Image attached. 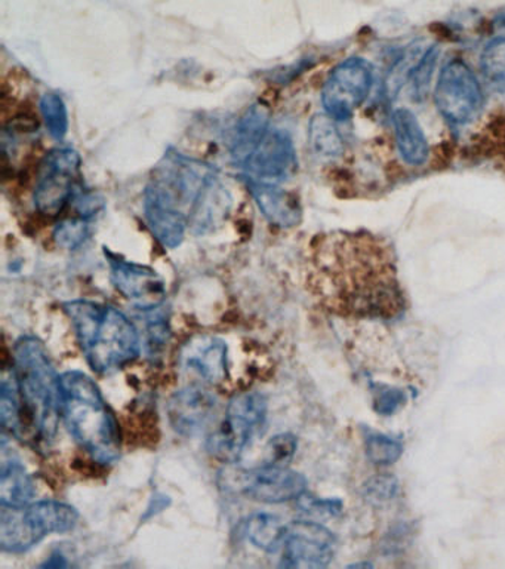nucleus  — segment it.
<instances>
[{"mask_svg":"<svg viewBox=\"0 0 505 569\" xmlns=\"http://www.w3.org/2000/svg\"><path fill=\"white\" fill-rule=\"evenodd\" d=\"M313 282L329 311L353 320H391L404 311L394 248L367 232L320 237Z\"/></svg>","mask_w":505,"mask_h":569,"instance_id":"1","label":"nucleus"},{"mask_svg":"<svg viewBox=\"0 0 505 569\" xmlns=\"http://www.w3.org/2000/svg\"><path fill=\"white\" fill-rule=\"evenodd\" d=\"M87 365L98 374H111L131 363L141 350L136 325L113 305L87 300L62 303Z\"/></svg>","mask_w":505,"mask_h":569,"instance_id":"2","label":"nucleus"},{"mask_svg":"<svg viewBox=\"0 0 505 569\" xmlns=\"http://www.w3.org/2000/svg\"><path fill=\"white\" fill-rule=\"evenodd\" d=\"M12 374L31 441L51 442L61 418L60 375L39 338H19L12 355Z\"/></svg>","mask_w":505,"mask_h":569,"instance_id":"3","label":"nucleus"},{"mask_svg":"<svg viewBox=\"0 0 505 569\" xmlns=\"http://www.w3.org/2000/svg\"><path fill=\"white\" fill-rule=\"evenodd\" d=\"M61 418L78 445L99 464L120 454V429L94 380L81 371L60 375Z\"/></svg>","mask_w":505,"mask_h":569,"instance_id":"4","label":"nucleus"},{"mask_svg":"<svg viewBox=\"0 0 505 569\" xmlns=\"http://www.w3.org/2000/svg\"><path fill=\"white\" fill-rule=\"evenodd\" d=\"M219 178L211 166L169 150L153 171L144 198L156 200L193 221Z\"/></svg>","mask_w":505,"mask_h":569,"instance_id":"5","label":"nucleus"},{"mask_svg":"<svg viewBox=\"0 0 505 569\" xmlns=\"http://www.w3.org/2000/svg\"><path fill=\"white\" fill-rule=\"evenodd\" d=\"M78 510L56 500H42L23 508H2L0 547L5 554H24L51 534H64L78 524Z\"/></svg>","mask_w":505,"mask_h":569,"instance_id":"6","label":"nucleus"},{"mask_svg":"<svg viewBox=\"0 0 505 569\" xmlns=\"http://www.w3.org/2000/svg\"><path fill=\"white\" fill-rule=\"evenodd\" d=\"M269 402L260 392H242L228 400L223 421L208 439V451L215 458L235 463L250 442L262 433Z\"/></svg>","mask_w":505,"mask_h":569,"instance_id":"7","label":"nucleus"},{"mask_svg":"<svg viewBox=\"0 0 505 569\" xmlns=\"http://www.w3.org/2000/svg\"><path fill=\"white\" fill-rule=\"evenodd\" d=\"M221 478H224L225 487L266 504L287 503L303 497L307 489V480L302 473L274 464H262L252 471L228 468Z\"/></svg>","mask_w":505,"mask_h":569,"instance_id":"8","label":"nucleus"},{"mask_svg":"<svg viewBox=\"0 0 505 569\" xmlns=\"http://www.w3.org/2000/svg\"><path fill=\"white\" fill-rule=\"evenodd\" d=\"M434 102L450 124H469L479 115L483 102L482 88L466 62L454 60L442 70Z\"/></svg>","mask_w":505,"mask_h":569,"instance_id":"9","label":"nucleus"},{"mask_svg":"<svg viewBox=\"0 0 505 569\" xmlns=\"http://www.w3.org/2000/svg\"><path fill=\"white\" fill-rule=\"evenodd\" d=\"M373 82V67L363 58H349L341 62L329 74L321 91V103L327 115L333 120L349 119L369 95Z\"/></svg>","mask_w":505,"mask_h":569,"instance_id":"10","label":"nucleus"},{"mask_svg":"<svg viewBox=\"0 0 505 569\" xmlns=\"http://www.w3.org/2000/svg\"><path fill=\"white\" fill-rule=\"evenodd\" d=\"M81 169V156L73 149H56L45 158L37 177L33 202L37 211L54 217L62 211L72 196L74 178Z\"/></svg>","mask_w":505,"mask_h":569,"instance_id":"11","label":"nucleus"},{"mask_svg":"<svg viewBox=\"0 0 505 569\" xmlns=\"http://www.w3.org/2000/svg\"><path fill=\"white\" fill-rule=\"evenodd\" d=\"M281 550L282 567L324 568L333 558L336 537L315 522L296 521L286 525Z\"/></svg>","mask_w":505,"mask_h":569,"instance_id":"12","label":"nucleus"},{"mask_svg":"<svg viewBox=\"0 0 505 569\" xmlns=\"http://www.w3.org/2000/svg\"><path fill=\"white\" fill-rule=\"evenodd\" d=\"M113 287L125 299L132 301L140 311L161 307L166 299L165 280L148 266L128 262L118 254L104 248Z\"/></svg>","mask_w":505,"mask_h":569,"instance_id":"13","label":"nucleus"},{"mask_svg":"<svg viewBox=\"0 0 505 569\" xmlns=\"http://www.w3.org/2000/svg\"><path fill=\"white\" fill-rule=\"evenodd\" d=\"M242 170L248 182H285L296 170V153L290 133L283 129H269Z\"/></svg>","mask_w":505,"mask_h":569,"instance_id":"14","label":"nucleus"},{"mask_svg":"<svg viewBox=\"0 0 505 569\" xmlns=\"http://www.w3.org/2000/svg\"><path fill=\"white\" fill-rule=\"evenodd\" d=\"M215 407L216 400L210 388L202 384H191L171 396L166 411L175 432L193 438L210 425Z\"/></svg>","mask_w":505,"mask_h":569,"instance_id":"15","label":"nucleus"},{"mask_svg":"<svg viewBox=\"0 0 505 569\" xmlns=\"http://www.w3.org/2000/svg\"><path fill=\"white\" fill-rule=\"evenodd\" d=\"M227 342L214 336H196L184 345L181 363L186 370L196 372L204 382L221 384L228 374Z\"/></svg>","mask_w":505,"mask_h":569,"instance_id":"16","label":"nucleus"},{"mask_svg":"<svg viewBox=\"0 0 505 569\" xmlns=\"http://www.w3.org/2000/svg\"><path fill=\"white\" fill-rule=\"evenodd\" d=\"M248 187L258 209L271 225L291 229L300 224L302 207L294 195L287 194L278 184L248 182Z\"/></svg>","mask_w":505,"mask_h":569,"instance_id":"17","label":"nucleus"},{"mask_svg":"<svg viewBox=\"0 0 505 569\" xmlns=\"http://www.w3.org/2000/svg\"><path fill=\"white\" fill-rule=\"evenodd\" d=\"M144 217L150 232L156 237L158 244L169 249L183 244L186 230L190 225L189 219L184 213L165 207L156 200L144 198Z\"/></svg>","mask_w":505,"mask_h":569,"instance_id":"18","label":"nucleus"},{"mask_svg":"<svg viewBox=\"0 0 505 569\" xmlns=\"http://www.w3.org/2000/svg\"><path fill=\"white\" fill-rule=\"evenodd\" d=\"M269 129V113L265 107L252 106L245 113L233 138L232 158L235 165L242 169Z\"/></svg>","mask_w":505,"mask_h":569,"instance_id":"19","label":"nucleus"},{"mask_svg":"<svg viewBox=\"0 0 505 569\" xmlns=\"http://www.w3.org/2000/svg\"><path fill=\"white\" fill-rule=\"evenodd\" d=\"M396 138L404 162L421 165L428 158V142L415 115L408 108L395 113Z\"/></svg>","mask_w":505,"mask_h":569,"instance_id":"20","label":"nucleus"},{"mask_svg":"<svg viewBox=\"0 0 505 569\" xmlns=\"http://www.w3.org/2000/svg\"><path fill=\"white\" fill-rule=\"evenodd\" d=\"M35 484L26 467L16 460H5L0 473V504L2 508H23L35 496Z\"/></svg>","mask_w":505,"mask_h":569,"instance_id":"21","label":"nucleus"},{"mask_svg":"<svg viewBox=\"0 0 505 569\" xmlns=\"http://www.w3.org/2000/svg\"><path fill=\"white\" fill-rule=\"evenodd\" d=\"M0 418H2V427L5 432L20 441H31L12 370L10 374L7 372L3 374L2 386H0Z\"/></svg>","mask_w":505,"mask_h":569,"instance_id":"22","label":"nucleus"},{"mask_svg":"<svg viewBox=\"0 0 505 569\" xmlns=\"http://www.w3.org/2000/svg\"><path fill=\"white\" fill-rule=\"evenodd\" d=\"M245 530L246 537L257 549L271 554L281 549L286 525H283L273 514L256 513L246 521Z\"/></svg>","mask_w":505,"mask_h":569,"instance_id":"23","label":"nucleus"},{"mask_svg":"<svg viewBox=\"0 0 505 569\" xmlns=\"http://www.w3.org/2000/svg\"><path fill=\"white\" fill-rule=\"evenodd\" d=\"M308 141L313 152L320 158L333 159L344 152V141L338 132L336 123L329 115H316L308 128Z\"/></svg>","mask_w":505,"mask_h":569,"instance_id":"24","label":"nucleus"},{"mask_svg":"<svg viewBox=\"0 0 505 569\" xmlns=\"http://www.w3.org/2000/svg\"><path fill=\"white\" fill-rule=\"evenodd\" d=\"M483 78L488 85L501 94H505V39L492 40L486 46L480 60Z\"/></svg>","mask_w":505,"mask_h":569,"instance_id":"25","label":"nucleus"},{"mask_svg":"<svg viewBox=\"0 0 505 569\" xmlns=\"http://www.w3.org/2000/svg\"><path fill=\"white\" fill-rule=\"evenodd\" d=\"M39 106L49 136L57 141L64 140L67 131H69V113H67L64 100L56 92H48V94L42 95Z\"/></svg>","mask_w":505,"mask_h":569,"instance_id":"26","label":"nucleus"},{"mask_svg":"<svg viewBox=\"0 0 505 569\" xmlns=\"http://www.w3.org/2000/svg\"><path fill=\"white\" fill-rule=\"evenodd\" d=\"M162 307V305H161ZM161 307L152 309V311H143L149 313L148 329H145V351L149 358H161L166 346H168L171 330L166 316L161 312Z\"/></svg>","mask_w":505,"mask_h":569,"instance_id":"27","label":"nucleus"},{"mask_svg":"<svg viewBox=\"0 0 505 569\" xmlns=\"http://www.w3.org/2000/svg\"><path fill=\"white\" fill-rule=\"evenodd\" d=\"M366 454L371 462L377 464H391L402 454V445L395 439L374 434L366 439Z\"/></svg>","mask_w":505,"mask_h":569,"instance_id":"28","label":"nucleus"},{"mask_svg":"<svg viewBox=\"0 0 505 569\" xmlns=\"http://www.w3.org/2000/svg\"><path fill=\"white\" fill-rule=\"evenodd\" d=\"M87 237V224L85 220L70 219L61 221L54 230V241L64 249H77Z\"/></svg>","mask_w":505,"mask_h":569,"instance_id":"29","label":"nucleus"},{"mask_svg":"<svg viewBox=\"0 0 505 569\" xmlns=\"http://www.w3.org/2000/svg\"><path fill=\"white\" fill-rule=\"evenodd\" d=\"M296 439L291 433H282L274 437L267 445V462L274 466H286L296 453Z\"/></svg>","mask_w":505,"mask_h":569,"instance_id":"30","label":"nucleus"},{"mask_svg":"<svg viewBox=\"0 0 505 569\" xmlns=\"http://www.w3.org/2000/svg\"><path fill=\"white\" fill-rule=\"evenodd\" d=\"M436 49H430V51L425 54L423 61L420 62V66L412 71V86L416 95L424 94V91L427 90L430 78H432V70L434 69V65H436Z\"/></svg>","mask_w":505,"mask_h":569,"instance_id":"31","label":"nucleus"},{"mask_svg":"<svg viewBox=\"0 0 505 569\" xmlns=\"http://www.w3.org/2000/svg\"><path fill=\"white\" fill-rule=\"evenodd\" d=\"M407 397L400 391L396 388L384 387L381 392L375 396V411L381 414V416H390L395 411H398L400 405L404 404Z\"/></svg>","mask_w":505,"mask_h":569,"instance_id":"32","label":"nucleus"},{"mask_svg":"<svg viewBox=\"0 0 505 569\" xmlns=\"http://www.w3.org/2000/svg\"><path fill=\"white\" fill-rule=\"evenodd\" d=\"M77 204L79 212H81L82 217H85V219L95 216V212H98V209L103 207V202H98L94 195H82L81 199H78Z\"/></svg>","mask_w":505,"mask_h":569,"instance_id":"33","label":"nucleus"},{"mask_svg":"<svg viewBox=\"0 0 505 569\" xmlns=\"http://www.w3.org/2000/svg\"><path fill=\"white\" fill-rule=\"evenodd\" d=\"M44 567L48 568H60V567H67V562L64 558H62L61 555H54L51 556V559H49V562H46Z\"/></svg>","mask_w":505,"mask_h":569,"instance_id":"34","label":"nucleus"}]
</instances>
